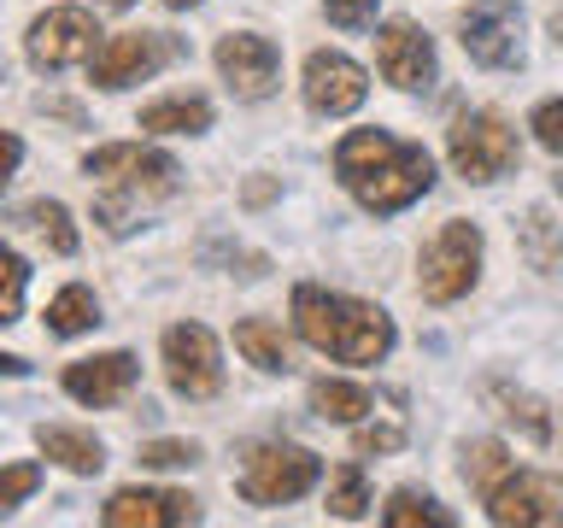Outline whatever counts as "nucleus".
<instances>
[{
    "label": "nucleus",
    "instance_id": "obj_1",
    "mask_svg": "<svg viewBox=\"0 0 563 528\" xmlns=\"http://www.w3.org/2000/svg\"><path fill=\"white\" fill-rule=\"evenodd\" d=\"M334 176L346 183V194L364 211H405L417 206L422 194L434 188V158L417 141H399L387 130H352L341 147H334Z\"/></svg>",
    "mask_w": 563,
    "mask_h": 528
},
{
    "label": "nucleus",
    "instance_id": "obj_2",
    "mask_svg": "<svg viewBox=\"0 0 563 528\" xmlns=\"http://www.w3.org/2000/svg\"><path fill=\"white\" fill-rule=\"evenodd\" d=\"M294 329L299 341L329 352L341 364H382L394 352V317L369 299L317 288V282H299L294 288Z\"/></svg>",
    "mask_w": 563,
    "mask_h": 528
},
{
    "label": "nucleus",
    "instance_id": "obj_3",
    "mask_svg": "<svg viewBox=\"0 0 563 528\" xmlns=\"http://www.w3.org/2000/svg\"><path fill=\"white\" fill-rule=\"evenodd\" d=\"M88 176H100V200H95V218L112 229V235H130L141 223V211L153 200H165L183 183V165L158 147H135V141H118V147H95L82 158Z\"/></svg>",
    "mask_w": 563,
    "mask_h": 528
},
{
    "label": "nucleus",
    "instance_id": "obj_4",
    "mask_svg": "<svg viewBox=\"0 0 563 528\" xmlns=\"http://www.w3.org/2000/svg\"><path fill=\"white\" fill-rule=\"evenodd\" d=\"M323 482V458L306 447H288V440H264V447H246L241 458V499L246 505H294Z\"/></svg>",
    "mask_w": 563,
    "mask_h": 528
},
{
    "label": "nucleus",
    "instance_id": "obj_5",
    "mask_svg": "<svg viewBox=\"0 0 563 528\" xmlns=\"http://www.w3.org/2000/svg\"><path fill=\"white\" fill-rule=\"evenodd\" d=\"M446 153L464 183H499L505 170H517L522 141L499 112H457L446 130Z\"/></svg>",
    "mask_w": 563,
    "mask_h": 528
},
{
    "label": "nucleus",
    "instance_id": "obj_6",
    "mask_svg": "<svg viewBox=\"0 0 563 528\" xmlns=\"http://www.w3.org/2000/svg\"><path fill=\"white\" fill-rule=\"evenodd\" d=\"M475 276H482V229L452 218L440 235L422 246L417 258V288L429 306H452V299H464L475 288Z\"/></svg>",
    "mask_w": 563,
    "mask_h": 528
},
{
    "label": "nucleus",
    "instance_id": "obj_7",
    "mask_svg": "<svg viewBox=\"0 0 563 528\" xmlns=\"http://www.w3.org/2000/svg\"><path fill=\"white\" fill-rule=\"evenodd\" d=\"M158 352H165V382L183 399H218L223 394V352H218V334L206 323L165 329V346Z\"/></svg>",
    "mask_w": 563,
    "mask_h": 528
},
{
    "label": "nucleus",
    "instance_id": "obj_8",
    "mask_svg": "<svg viewBox=\"0 0 563 528\" xmlns=\"http://www.w3.org/2000/svg\"><path fill=\"white\" fill-rule=\"evenodd\" d=\"M457 42L482 70L522 65V7L517 0H475L457 24Z\"/></svg>",
    "mask_w": 563,
    "mask_h": 528
},
{
    "label": "nucleus",
    "instance_id": "obj_9",
    "mask_svg": "<svg viewBox=\"0 0 563 528\" xmlns=\"http://www.w3.org/2000/svg\"><path fill=\"white\" fill-rule=\"evenodd\" d=\"M176 53L183 47L158 30H123L112 42H100L88 65H95V88H130V82H147L153 70H165Z\"/></svg>",
    "mask_w": 563,
    "mask_h": 528
},
{
    "label": "nucleus",
    "instance_id": "obj_10",
    "mask_svg": "<svg viewBox=\"0 0 563 528\" xmlns=\"http://www.w3.org/2000/svg\"><path fill=\"white\" fill-rule=\"evenodd\" d=\"M95 35H100L95 12H82V7H47L30 24V65L35 70H65V65L95 59Z\"/></svg>",
    "mask_w": 563,
    "mask_h": 528
},
{
    "label": "nucleus",
    "instance_id": "obj_11",
    "mask_svg": "<svg viewBox=\"0 0 563 528\" xmlns=\"http://www.w3.org/2000/svg\"><path fill=\"white\" fill-rule=\"evenodd\" d=\"M487 517L499 528H540V522H563V487L552 475L534 470H510L499 487L487 493Z\"/></svg>",
    "mask_w": 563,
    "mask_h": 528
},
{
    "label": "nucleus",
    "instance_id": "obj_12",
    "mask_svg": "<svg viewBox=\"0 0 563 528\" xmlns=\"http://www.w3.org/2000/svg\"><path fill=\"white\" fill-rule=\"evenodd\" d=\"M218 70L229 82V95L235 100H271L276 95V77H282V53L271 35H223L218 42Z\"/></svg>",
    "mask_w": 563,
    "mask_h": 528
},
{
    "label": "nucleus",
    "instance_id": "obj_13",
    "mask_svg": "<svg viewBox=\"0 0 563 528\" xmlns=\"http://www.w3.org/2000/svg\"><path fill=\"white\" fill-rule=\"evenodd\" d=\"M364 95H369V77H364L358 59H346V53H334V47H317L306 59V106L317 118L358 112Z\"/></svg>",
    "mask_w": 563,
    "mask_h": 528
},
{
    "label": "nucleus",
    "instance_id": "obj_14",
    "mask_svg": "<svg viewBox=\"0 0 563 528\" xmlns=\"http://www.w3.org/2000/svg\"><path fill=\"white\" fill-rule=\"evenodd\" d=\"M194 517H200V499H194V493H176V487H123L100 510L106 528H176V522H194Z\"/></svg>",
    "mask_w": 563,
    "mask_h": 528
},
{
    "label": "nucleus",
    "instance_id": "obj_15",
    "mask_svg": "<svg viewBox=\"0 0 563 528\" xmlns=\"http://www.w3.org/2000/svg\"><path fill=\"white\" fill-rule=\"evenodd\" d=\"M376 65L394 88H405V95L434 88V42L417 24H405V18H394V24L376 35Z\"/></svg>",
    "mask_w": 563,
    "mask_h": 528
},
{
    "label": "nucleus",
    "instance_id": "obj_16",
    "mask_svg": "<svg viewBox=\"0 0 563 528\" xmlns=\"http://www.w3.org/2000/svg\"><path fill=\"white\" fill-rule=\"evenodd\" d=\"M141 382V364L130 352H100V359H77L65 370V394L82 405H118Z\"/></svg>",
    "mask_w": 563,
    "mask_h": 528
},
{
    "label": "nucleus",
    "instance_id": "obj_17",
    "mask_svg": "<svg viewBox=\"0 0 563 528\" xmlns=\"http://www.w3.org/2000/svg\"><path fill=\"white\" fill-rule=\"evenodd\" d=\"M35 447H42L47 464H59L70 475H100L106 470V447L88 429H65V422H42L35 429Z\"/></svg>",
    "mask_w": 563,
    "mask_h": 528
},
{
    "label": "nucleus",
    "instance_id": "obj_18",
    "mask_svg": "<svg viewBox=\"0 0 563 528\" xmlns=\"http://www.w3.org/2000/svg\"><path fill=\"white\" fill-rule=\"evenodd\" d=\"M141 130H153V135H200V130H211V100H200V95L153 100V106H141Z\"/></svg>",
    "mask_w": 563,
    "mask_h": 528
},
{
    "label": "nucleus",
    "instance_id": "obj_19",
    "mask_svg": "<svg viewBox=\"0 0 563 528\" xmlns=\"http://www.w3.org/2000/svg\"><path fill=\"white\" fill-rule=\"evenodd\" d=\"M235 346L246 364H258L264 376H288L294 359H288V341H282L276 323H264V317H246V323H235Z\"/></svg>",
    "mask_w": 563,
    "mask_h": 528
},
{
    "label": "nucleus",
    "instance_id": "obj_20",
    "mask_svg": "<svg viewBox=\"0 0 563 528\" xmlns=\"http://www.w3.org/2000/svg\"><path fill=\"white\" fill-rule=\"evenodd\" d=\"M487 399L499 405V417L510 422V429H522L534 447L552 440V417H545V405L534 394H522V387H510V382H487Z\"/></svg>",
    "mask_w": 563,
    "mask_h": 528
},
{
    "label": "nucleus",
    "instance_id": "obj_21",
    "mask_svg": "<svg viewBox=\"0 0 563 528\" xmlns=\"http://www.w3.org/2000/svg\"><path fill=\"white\" fill-rule=\"evenodd\" d=\"M100 323V299L82 288V282H70V288L53 294L47 306V334H59V341H70V334H88Z\"/></svg>",
    "mask_w": 563,
    "mask_h": 528
},
{
    "label": "nucleus",
    "instance_id": "obj_22",
    "mask_svg": "<svg viewBox=\"0 0 563 528\" xmlns=\"http://www.w3.org/2000/svg\"><path fill=\"white\" fill-rule=\"evenodd\" d=\"M311 411L329 417V422H358L364 411H376V399H369V387H358V382L323 376V382H311Z\"/></svg>",
    "mask_w": 563,
    "mask_h": 528
},
{
    "label": "nucleus",
    "instance_id": "obj_23",
    "mask_svg": "<svg viewBox=\"0 0 563 528\" xmlns=\"http://www.w3.org/2000/svg\"><path fill=\"white\" fill-rule=\"evenodd\" d=\"M382 522H387V528H417V522H429V528H452V510L440 505V499H429V493H417V487H399L394 499H387Z\"/></svg>",
    "mask_w": 563,
    "mask_h": 528
},
{
    "label": "nucleus",
    "instance_id": "obj_24",
    "mask_svg": "<svg viewBox=\"0 0 563 528\" xmlns=\"http://www.w3.org/2000/svg\"><path fill=\"white\" fill-rule=\"evenodd\" d=\"M510 470H517V464H510V452L499 447V440H475V447H464V482L482 493V499L505 482Z\"/></svg>",
    "mask_w": 563,
    "mask_h": 528
},
{
    "label": "nucleus",
    "instance_id": "obj_25",
    "mask_svg": "<svg viewBox=\"0 0 563 528\" xmlns=\"http://www.w3.org/2000/svg\"><path fill=\"white\" fill-rule=\"evenodd\" d=\"M369 510V482H364V470L358 464H341L329 475V517H341V522H358Z\"/></svg>",
    "mask_w": 563,
    "mask_h": 528
},
{
    "label": "nucleus",
    "instance_id": "obj_26",
    "mask_svg": "<svg viewBox=\"0 0 563 528\" xmlns=\"http://www.w3.org/2000/svg\"><path fill=\"white\" fill-rule=\"evenodd\" d=\"M522 253L534 271H552V264L563 258V223H552L545 211H528L522 218Z\"/></svg>",
    "mask_w": 563,
    "mask_h": 528
},
{
    "label": "nucleus",
    "instance_id": "obj_27",
    "mask_svg": "<svg viewBox=\"0 0 563 528\" xmlns=\"http://www.w3.org/2000/svg\"><path fill=\"white\" fill-rule=\"evenodd\" d=\"M24 288H30V264L0 241V329L24 317Z\"/></svg>",
    "mask_w": 563,
    "mask_h": 528
},
{
    "label": "nucleus",
    "instance_id": "obj_28",
    "mask_svg": "<svg viewBox=\"0 0 563 528\" xmlns=\"http://www.w3.org/2000/svg\"><path fill=\"white\" fill-rule=\"evenodd\" d=\"M24 218H30V229L53 246V253H65V258L77 253V229H70V211H65L59 200H35Z\"/></svg>",
    "mask_w": 563,
    "mask_h": 528
},
{
    "label": "nucleus",
    "instance_id": "obj_29",
    "mask_svg": "<svg viewBox=\"0 0 563 528\" xmlns=\"http://www.w3.org/2000/svg\"><path fill=\"white\" fill-rule=\"evenodd\" d=\"M35 487H42V464H7L0 470V517L24 505Z\"/></svg>",
    "mask_w": 563,
    "mask_h": 528
},
{
    "label": "nucleus",
    "instance_id": "obj_30",
    "mask_svg": "<svg viewBox=\"0 0 563 528\" xmlns=\"http://www.w3.org/2000/svg\"><path fill=\"white\" fill-rule=\"evenodd\" d=\"M141 464L147 470H188V464H200V447H194V440H147V447H141Z\"/></svg>",
    "mask_w": 563,
    "mask_h": 528
},
{
    "label": "nucleus",
    "instance_id": "obj_31",
    "mask_svg": "<svg viewBox=\"0 0 563 528\" xmlns=\"http://www.w3.org/2000/svg\"><path fill=\"white\" fill-rule=\"evenodd\" d=\"M528 130H534V141H540L545 153L563 158V100H540L534 118H528Z\"/></svg>",
    "mask_w": 563,
    "mask_h": 528
},
{
    "label": "nucleus",
    "instance_id": "obj_32",
    "mask_svg": "<svg viewBox=\"0 0 563 528\" xmlns=\"http://www.w3.org/2000/svg\"><path fill=\"white\" fill-rule=\"evenodd\" d=\"M376 7H382V0H323V12H329L334 30H364V24H376Z\"/></svg>",
    "mask_w": 563,
    "mask_h": 528
},
{
    "label": "nucleus",
    "instance_id": "obj_33",
    "mask_svg": "<svg viewBox=\"0 0 563 528\" xmlns=\"http://www.w3.org/2000/svg\"><path fill=\"white\" fill-rule=\"evenodd\" d=\"M352 447H358L364 458H376V452H399V447H405V429H394V422H369V429L352 435Z\"/></svg>",
    "mask_w": 563,
    "mask_h": 528
},
{
    "label": "nucleus",
    "instance_id": "obj_34",
    "mask_svg": "<svg viewBox=\"0 0 563 528\" xmlns=\"http://www.w3.org/2000/svg\"><path fill=\"white\" fill-rule=\"evenodd\" d=\"M18 158H24V147H18V135H7V130H0V194H7L12 170H18Z\"/></svg>",
    "mask_w": 563,
    "mask_h": 528
},
{
    "label": "nucleus",
    "instance_id": "obj_35",
    "mask_svg": "<svg viewBox=\"0 0 563 528\" xmlns=\"http://www.w3.org/2000/svg\"><path fill=\"white\" fill-rule=\"evenodd\" d=\"M24 370H30V364L18 359V352H0V376H24Z\"/></svg>",
    "mask_w": 563,
    "mask_h": 528
},
{
    "label": "nucleus",
    "instance_id": "obj_36",
    "mask_svg": "<svg viewBox=\"0 0 563 528\" xmlns=\"http://www.w3.org/2000/svg\"><path fill=\"white\" fill-rule=\"evenodd\" d=\"M271 194H276L271 183H246V200H253V206H264V200H271Z\"/></svg>",
    "mask_w": 563,
    "mask_h": 528
},
{
    "label": "nucleus",
    "instance_id": "obj_37",
    "mask_svg": "<svg viewBox=\"0 0 563 528\" xmlns=\"http://www.w3.org/2000/svg\"><path fill=\"white\" fill-rule=\"evenodd\" d=\"M100 7H112V12H123V7H135V0H100Z\"/></svg>",
    "mask_w": 563,
    "mask_h": 528
},
{
    "label": "nucleus",
    "instance_id": "obj_38",
    "mask_svg": "<svg viewBox=\"0 0 563 528\" xmlns=\"http://www.w3.org/2000/svg\"><path fill=\"white\" fill-rule=\"evenodd\" d=\"M165 7H176V12H183V7H200V0H165Z\"/></svg>",
    "mask_w": 563,
    "mask_h": 528
}]
</instances>
